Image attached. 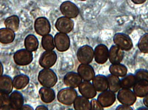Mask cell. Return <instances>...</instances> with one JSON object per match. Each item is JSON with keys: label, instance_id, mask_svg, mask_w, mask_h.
Listing matches in <instances>:
<instances>
[{"label": "cell", "instance_id": "1", "mask_svg": "<svg viewBox=\"0 0 148 110\" xmlns=\"http://www.w3.org/2000/svg\"><path fill=\"white\" fill-rule=\"evenodd\" d=\"M38 80L43 87L52 88L57 83L58 78L53 70L50 68H44L39 72Z\"/></svg>", "mask_w": 148, "mask_h": 110}, {"label": "cell", "instance_id": "2", "mask_svg": "<svg viewBox=\"0 0 148 110\" xmlns=\"http://www.w3.org/2000/svg\"><path fill=\"white\" fill-rule=\"evenodd\" d=\"M77 96V91L74 88H65L59 91L57 94V100L63 105H70L73 104Z\"/></svg>", "mask_w": 148, "mask_h": 110}, {"label": "cell", "instance_id": "3", "mask_svg": "<svg viewBox=\"0 0 148 110\" xmlns=\"http://www.w3.org/2000/svg\"><path fill=\"white\" fill-rule=\"evenodd\" d=\"M117 98L121 104L129 106L133 105L137 101V96L130 88H121Z\"/></svg>", "mask_w": 148, "mask_h": 110}, {"label": "cell", "instance_id": "4", "mask_svg": "<svg viewBox=\"0 0 148 110\" xmlns=\"http://www.w3.org/2000/svg\"><path fill=\"white\" fill-rule=\"evenodd\" d=\"M113 42L123 51H129L133 47V43L130 37L124 33H118L113 37Z\"/></svg>", "mask_w": 148, "mask_h": 110}, {"label": "cell", "instance_id": "5", "mask_svg": "<svg viewBox=\"0 0 148 110\" xmlns=\"http://www.w3.org/2000/svg\"><path fill=\"white\" fill-rule=\"evenodd\" d=\"M77 57L81 63L89 64L94 58V51L93 48L88 45L81 46L77 51Z\"/></svg>", "mask_w": 148, "mask_h": 110}, {"label": "cell", "instance_id": "6", "mask_svg": "<svg viewBox=\"0 0 148 110\" xmlns=\"http://www.w3.org/2000/svg\"><path fill=\"white\" fill-rule=\"evenodd\" d=\"M57 59V54L54 51L46 50L40 57L39 64L44 68H50L56 63Z\"/></svg>", "mask_w": 148, "mask_h": 110}, {"label": "cell", "instance_id": "7", "mask_svg": "<svg viewBox=\"0 0 148 110\" xmlns=\"http://www.w3.org/2000/svg\"><path fill=\"white\" fill-rule=\"evenodd\" d=\"M15 62L20 66H26L31 63L33 60V54L26 49L18 50L13 57Z\"/></svg>", "mask_w": 148, "mask_h": 110}, {"label": "cell", "instance_id": "8", "mask_svg": "<svg viewBox=\"0 0 148 110\" xmlns=\"http://www.w3.org/2000/svg\"><path fill=\"white\" fill-rule=\"evenodd\" d=\"M54 39L55 47L59 52H65L69 49L70 39L67 34L59 32L56 34Z\"/></svg>", "mask_w": 148, "mask_h": 110}, {"label": "cell", "instance_id": "9", "mask_svg": "<svg viewBox=\"0 0 148 110\" xmlns=\"http://www.w3.org/2000/svg\"><path fill=\"white\" fill-rule=\"evenodd\" d=\"M94 58L98 64H103L107 62L109 59L108 48L105 45L100 44L94 49Z\"/></svg>", "mask_w": 148, "mask_h": 110}, {"label": "cell", "instance_id": "10", "mask_svg": "<svg viewBox=\"0 0 148 110\" xmlns=\"http://www.w3.org/2000/svg\"><path fill=\"white\" fill-rule=\"evenodd\" d=\"M34 28L36 33L40 36H43L48 34L51 31L49 21L45 17H39L35 22Z\"/></svg>", "mask_w": 148, "mask_h": 110}, {"label": "cell", "instance_id": "11", "mask_svg": "<svg viewBox=\"0 0 148 110\" xmlns=\"http://www.w3.org/2000/svg\"><path fill=\"white\" fill-rule=\"evenodd\" d=\"M74 26L73 20L66 16L58 18L55 24L56 28L58 31L66 34L72 31Z\"/></svg>", "mask_w": 148, "mask_h": 110}, {"label": "cell", "instance_id": "12", "mask_svg": "<svg viewBox=\"0 0 148 110\" xmlns=\"http://www.w3.org/2000/svg\"><path fill=\"white\" fill-rule=\"evenodd\" d=\"M60 10L64 16L70 19L76 18L79 14L78 7L70 1L63 2L60 6Z\"/></svg>", "mask_w": 148, "mask_h": 110}, {"label": "cell", "instance_id": "13", "mask_svg": "<svg viewBox=\"0 0 148 110\" xmlns=\"http://www.w3.org/2000/svg\"><path fill=\"white\" fill-rule=\"evenodd\" d=\"M116 100L115 93L109 90L102 92L98 96L97 100L103 107H108L114 103Z\"/></svg>", "mask_w": 148, "mask_h": 110}, {"label": "cell", "instance_id": "14", "mask_svg": "<svg viewBox=\"0 0 148 110\" xmlns=\"http://www.w3.org/2000/svg\"><path fill=\"white\" fill-rule=\"evenodd\" d=\"M78 88L80 93L87 99H93L97 95V91L90 81L82 82Z\"/></svg>", "mask_w": 148, "mask_h": 110}, {"label": "cell", "instance_id": "15", "mask_svg": "<svg viewBox=\"0 0 148 110\" xmlns=\"http://www.w3.org/2000/svg\"><path fill=\"white\" fill-rule=\"evenodd\" d=\"M77 72L84 81H91L95 76L94 68L89 64H80L77 69Z\"/></svg>", "mask_w": 148, "mask_h": 110}, {"label": "cell", "instance_id": "16", "mask_svg": "<svg viewBox=\"0 0 148 110\" xmlns=\"http://www.w3.org/2000/svg\"><path fill=\"white\" fill-rule=\"evenodd\" d=\"M83 81L78 73L69 72L64 78V82L66 86L72 88L78 87Z\"/></svg>", "mask_w": 148, "mask_h": 110}, {"label": "cell", "instance_id": "17", "mask_svg": "<svg viewBox=\"0 0 148 110\" xmlns=\"http://www.w3.org/2000/svg\"><path fill=\"white\" fill-rule=\"evenodd\" d=\"M124 56V52L123 49L116 45H113L110 47L109 53V59L112 64L121 63Z\"/></svg>", "mask_w": 148, "mask_h": 110}, {"label": "cell", "instance_id": "18", "mask_svg": "<svg viewBox=\"0 0 148 110\" xmlns=\"http://www.w3.org/2000/svg\"><path fill=\"white\" fill-rule=\"evenodd\" d=\"M9 102L12 109L21 110L24 105V97L21 92L15 91L9 97Z\"/></svg>", "mask_w": 148, "mask_h": 110}, {"label": "cell", "instance_id": "19", "mask_svg": "<svg viewBox=\"0 0 148 110\" xmlns=\"http://www.w3.org/2000/svg\"><path fill=\"white\" fill-rule=\"evenodd\" d=\"M92 84L97 91L102 92L108 88L107 77L102 74L95 76L92 80Z\"/></svg>", "mask_w": 148, "mask_h": 110}, {"label": "cell", "instance_id": "20", "mask_svg": "<svg viewBox=\"0 0 148 110\" xmlns=\"http://www.w3.org/2000/svg\"><path fill=\"white\" fill-rule=\"evenodd\" d=\"M133 88V91L137 97L143 98L148 94V81L138 80Z\"/></svg>", "mask_w": 148, "mask_h": 110}, {"label": "cell", "instance_id": "21", "mask_svg": "<svg viewBox=\"0 0 148 110\" xmlns=\"http://www.w3.org/2000/svg\"><path fill=\"white\" fill-rule=\"evenodd\" d=\"M39 93L41 100L46 104L51 103L55 99V92L51 88L41 87Z\"/></svg>", "mask_w": 148, "mask_h": 110}, {"label": "cell", "instance_id": "22", "mask_svg": "<svg viewBox=\"0 0 148 110\" xmlns=\"http://www.w3.org/2000/svg\"><path fill=\"white\" fill-rule=\"evenodd\" d=\"M13 88V83L12 78L8 75H1L0 76V93L10 94Z\"/></svg>", "mask_w": 148, "mask_h": 110}, {"label": "cell", "instance_id": "23", "mask_svg": "<svg viewBox=\"0 0 148 110\" xmlns=\"http://www.w3.org/2000/svg\"><path fill=\"white\" fill-rule=\"evenodd\" d=\"M74 109L76 110H90V102L83 96H77L73 103Z\"/></svg>", "mask_w": 148, "mask_h": 110}, {"label": "cell", "instance_id": "24", "mask_svg": "<svg viewBox=\"0 0 148 110\" xmlns=\"http://www.w3.org/2000/svg\"><path fill=\"white\" fill-rule=\"evenodd\" d=\"M110 74L119 77H123L127 74V67L121 63L112 64L109 67Z\"/></svg>", "mask_w": 148, "mask_h": 110}, {"label": "cell", "instance_id": "25", "mask_svg": "<svg viewBox=\"0 0 148 110\" xmlns=\"http://www.w3.org/2000/svg\"><path fill=\"white\" fill-rule=\"evenodd\" d=\"M109 90L112 92H118L121 88V80L119 77L110 74L107 76Z\"/></svg>", "mask_w": 148, "mask_h": 110}, {"label": "cell", "instance_id": "26", "mask_svg": "<svg viewBox=\"0 0 148 110\" xmlns=\"http://www.w3.org/2000/svg\"><path fill=\"white\" fill-rule=\"evenodd\" d=\"M14 31L8 28H1L0 29V43L2 44L10 43L14 40Z\"/></svg>", "mask_w": 148, "mask_h": 110}, {"label": "cell", "instance_id": "27", "mask_svg": "<svg viewBox=\"0 0 148 110\" xmlns=\"http://www.w3.org/2000/svg\"><path fill=\"white\" fill-rule=\"evenodd\" d=\"M25 46L26 49L30 52H34L38 49L39 41L35 35L29 34L25 40Z\"/></svg>", "mask_w": 148, "mask_h": 110}, {"label": "cell", "instance_id": "28", "mask_svg": "<svg viewBox=\"0 0 148 110\" xmlns=\"http://www.w3.org/2000/svg\"><path fill=\"white\" fill-rule=\"evenodd\" d=\"M29 78L25 74L17 75L14 78L12 83L13 86L16 89H22L29 84Z\"/></svg>", "mask_w": 148, "mask_h": 110}, {"label": "cell", "instance_id": "29", "mask_svg": "<svg viewBox=\"0 0 148 110\" xmlns=\"http://www.w3.org/2000/svg\"><path fill=\"white\" fill-rule=\"evenodd\" d=\"M137 81L135 74L132 73L127 74L121 80V88L131 89L134 86Z\"/></svg>", "mask_w": 148, "mask_h": 110}, {"label": "cell", "instance_id": "30", "mask_svg": "<svg viewBox=\"0 0 148 110\" xmlns=\"http://www.w3.org/2000/svg\"><path fill=\"white\" fill-rule=\"evenodd\" d=\"M19 17L16 15L12 16L6 19L5 21V24L7 28L9 29L12 31H17L19 28Z\"/></svg>", "mask_w": 148, "mask_h": 110}, {"label": "cell", "instance_id": "31", "mask_svg": "<svg viewBox=\"0 0 148 110\" xmlns=\"http://www.w3.org/2000/svg\"><path fill=\"white\" fill-rule=\"evenodd\" d=\"M42 47L45 50H53L55 48L54 39L50 34L43 36L41 40Z\"/></svg>", "mask_w": 148, "mask_h": 110}, {"label": "cell", "instance_id": "32", "mask_svg": "<svg viewBox=\"0 0 148 110\" xmlns=\"http://www.w3.org/2000/svg\"><path fill=\"white\" fill-rule=\"evenodd\" d=\"M138 46L142 53H148V33H145L140 37L138 42Z\"/></svg>", "mask_w": 148, "mask_h": 110}, {"label": "cell", "instance_id": "33", "mask_svg": "<svg viewBox=\"0 0 148 110\" xmlns=\"http://www.w3.org/2000/svg\"><path fill=\"white\" fill-rule=\"evenodd\" d=\"M135 77L138 80H146L148 81V71L144 69H140L135 72Z\"/></svg>", "mask_w": 148, "mask_h": 110}, {"label": "cell", "instance_id": "34", "mask_svg": "<svg viewBox=\"0 0 148 110\" xmlns=\"http://www.w3.org/2000/svg\"><path fill=\"white\" fill-rule=\"evenodd\" d=\"M90 110H103V107L100 105L98 100L93 99L90 102Z\"/></svg>", "mask_w": 148, "mask_h": 110}, {"label": "cell", "instance_id": "35", "mask_svg": "<svg viewBox=\"0 0 148 110\" xmlns=\"http://www.w3.org/2000/svg\"><path fill=\"white\" fill-rule=\"evenodd\" d=\"M6 105H10L9 97L8 95L0 93V108Z\"/></svg>", "mask_w": 148, "mask_h": 110}, {"label": "cell", "instance_id": "36", "mask_svg": "<svg viewBox=\"0 0 148 110\" xmlns=\"http://www.w3.org/2000/svg\"><path fill=\"white\" fill-rule=\"evenodd\" d=\"M116 109L118 110H133V108L131 107V106L122 104V105L118 106L116 107Z\"/></svg>", "mask_w": 148, "mask_h": 110}, {"label": "cell", "instance_id": "37", "mask_svg": "<svg viewBox=\"0 0 148 110\" xmlns=\"http://www.w3.org/2000/svg\"><path fill=\"white\" fill-rule=\"evenodd\" d=\"M143 102V104L145 106L148 108V94L144 97Z\"/></svg>", "mask_w": 148, "mask_h": 110}, {"label": "cell", "instance_id": "38", "mask_svg": "<svg viewBox=\"0 0 148 110\" xmlns=\"http://www.w3.org/2000/svg\"><path fill=\"white\" fill-rule=\"evenodd\" d=\"M135 4H142L146 1V0H131Z\"/></svg>", "mask_w": 148, "mask_h": 110}, {"label": "cell", "instance_id": "39", "mask_svg": "<svg viewBox=\"0 0 148 110\" xmlns=\"http://www.w3.org/2000/svg\"><path fill=\"white\" fill-rule=\"evenodd\" d=\"M21 110H33V108H32V107L29 105H25L22 106Z\"/></svg>", "mask_w": 148, "mask_h": 110}, {"label": "cell", "instance_id": "40", "mask_svg": "<svg viewBox=\"0 0 148 110\" xmlns=\"http://www.w3.org/2000/svg\"><path fill=\"white\" fill-rule=\"evenodd\" d=\"M36 110H49L47 107L45 105H39L36 108Z\"/></svg>", "mask_w": 148, "mask_h": 110}, {"label": "cell", "instance_id": "41", "mask_svg": "<svg viewBox=\"0 0 148 110\" xmlns=\"http://www.w3.org/2000/svg\"><path fill=\"white\" fill-rule=\"evenodd\" d=\"M3 72V67L2 63L0 62V76L2 75Z\"/></svg>", "mask_w": 148, "mask_h": 110}, {"label": "cell", "instance_id": "42", "mask_svg": "<svg viewBox=\"0 0 148 110\" xmlns=\"http://www.w3.org/2000/svg\"><path fill=\"white\" fill-rule=\"evenodd\" d=\"M80 1H86V0H80Z\"/></svg>", "mask_w": 148, "mask_h": 110}]
</instances>
